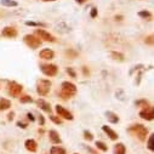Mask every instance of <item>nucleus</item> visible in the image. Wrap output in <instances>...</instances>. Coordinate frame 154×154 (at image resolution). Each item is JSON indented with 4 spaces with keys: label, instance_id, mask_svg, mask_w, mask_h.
I'll use <instances>...</instances> for the list:
<instances>
[{
    "label": "nucleus",
    "instance_id": "f257e3e1",
    "mask_svg": "<svg viewBox=\"0 0 154 154\" xmlns=\"http://www.w3.org/2000/svg\"><path fill=\"white\" fill-rule=\"evenodd\" d=\"M75 92H76V88H75L74 84L68 83V82H66V83L62 84V96H63L64 98L73 96Z\"/></svg>",
    "mask_w": 154,
    "mask_h": 154
},
{
    "label": "nucleus",
    "instance_id": "f03ea898",
    "mask_svg": "<svg viewBox=\"0 0 154 154\" xmlns=\"http://www.w3.org/2000/svg\"><path fill=\"white\" fill-rule=\"evenodd\" d=\"M51 88V83L49 80H39L38 82V94H40L42 96H45L49 94Z\"/></svg>",
    "mask_w": 154,
    "mask_h": 154
},
{
    "label": "nucleus",
    "instance_id": "7ed1b4c3",
    "mask_svg": "<svg viewBox=\"0 0 154 154\" xmlns=\"http://www.w3.org/2000/svg\"><path fill=\"white\" fill-rule=\"evenodd\" d=\"M24 42L28 46H30L32 49H36V48H39L42 42L40 39H38V38H35L34 35H26L24 36Z\"/></svg>",
    "mask_w": 154,
    "mask_h": 154
},
{
    "label": "nucleus",
    "instance_id": "20e7f679",
    "mask_svg": "<svg viewBox=\"0 0 154 154\" xmlns=\"http://www.w3.org/2000/svg\"><path fill=\"white\" fill-rule=\"evenodd\" d=\"M130 130H131V131H135L136 135L140 137V140H144L146 136H147V129H146L144 126H142V125H135V126L131 128Z\"/></svg>",
    "mask_w": 154,
    "mask_h": 154
},
{
    "label": "nucleus",
    "instance_id": "39448f33",
    "mask_svg": "<svg viewBox=\"0 0 154 154\" xmlns=\"http://www.w3.org/2000/svg\"><path fill=\"white\" fill-rule=\"evenodd\" d=\"M42 70L44 74H46L49 76H54L57 73V67L54 64H44V66H42Z\"/></svg>",
    "mask_w": 154,
    "mask_h": 154
},
{
    "label": "nucleus",
    "instance_id": "423d86ee",
    "mask_svg": "<svg viewBox=\"0 0 154 154\" xmlns=\"http://www.w3.org/2000/svg\"><path fill=\"white\" fill-rule=\"evenodd\" d=\"M35 34L39 35L40 39H44V40H46V42H55V38H54L50 33H48V32H45V30H43V29H36Z\"/></svg>",
    "mask_w": 154,
    "mask_h": 154
},
{
    "label": "nucleus",
    "instance_id": "0eeeda50",
    "mask_svg": "<svg viewBox=\"0 0 154 154\" xmlns=\"http://www.w3.org/2000/svg\"><path fill=\"white\" fill-rule=\"evenodd\" d=\"M56 112L60 114V117H63L64 119H69V120L73 119V115H72L67 109H64V108L61 107V106H56Z\"/></svg>",
    "mask_w": 154,
    "mask_h": 154
},
{
    "label": "nucleus",
    "instance_id": "6e6552de",
    "mask_svg": "<svg viewBox=\"0 0 154 154\" xmlns=\"http://www.w3.org/2000/svg\"><path fill=\"white\" fill-rule=\"evenodd\" d=\"M21 91H22V86H21V85H18L17 83H11V85H10V94H11L14 97L20 96Z\"/></svg>",
    "mask_w": 154,
    "mask_h": 154
},
{
    "label": "nucleus",
    "instance_id": "1a4fd4ad",
    "mask_svg": "<svg viewBox=\"0 0 154 154\" xmlns=\"http://www.w3.org/2000/svg\"><path fill=\"white\" fill-rule=\"evenodd\" d=\"M40 57L43 60H51L54 58V51L50 49H44L40 51Z\"/></svg>",
    "mask_w": 154,
    "mask_h": 154
},
{
    "label": "nucleus",
    "instance_id": "9d476101",
    "mask_svg": "<svg viewBox=\"0 0 154 154\" xmlns=\"http://www.w3.org/2000/svg\"><path fill=\"white\" fill-rule=\"evenodd\" d=\"M3 35L4 36H8V38H15L17 35V32H16V29H14L11 27H6L3 30Z\"/></svg>",
    "mask_w": 154,
    "mask_h": 154
},
{
    "label": "nucleus",
    "instance_id": "9b49d317",
    "mask_svg": "<svg viewBox=\"0 0 154 154\" xmlns=\"http://www.w3.org/2000/svg\"><path fill=\"white\" fill-rule=\"evenodd\" d=\"M140 115L143 118V119H147V120H152L153 118H154V110L153 109H149L148 112L147 110H144V112H141L140 113Z\"/></svg>",
    "mask_w": 154,
    "mask_h": 154
},
{
    "label": "nucleus",
    "instance_id": "f8f14e48",
    "mask_svg": "<svg viewBox=\"0 0 154 154\" xmlns=\"http://www.w3.org/2000/svg\"><path fill=\"white\" fill-rule=\"evenodd\" d=\"M26 148L30 152H35L36 150V143L34 140H27L26 141Z\"/></svg>",
    "mask_w": 154,
    "mask_h": 154
},
{
    "label": "nucleus",
    "instance_id": "ddd939ff",
    "mask_svg": "<svg viewBox=\"0 0 154 154\" xmlns=\"http://www.w3.org/2000/svg\"><path fill=\"white\" fill-rule=\"evenodd\" d=\"M10 107H11V102L9 100H6V98L0 100V110H5V109H8Z\"/></svg>",
    "mask_w": 154,
    "mask_h": 154
},
{
    "label": "nucleus",
    "instance_id": "4468645a",
    "mask_svg": "<svg viewBox=\"0 0 154 154\" xmlns=\"http://www.w3.org/2000/svg\"><path fill=\"white\" fill-rule=\"evenodd\" d=\"M102 129H103V131H104V132H107V134H108V136H109L112 140H117V138H118V135L115 134L110 128H108V126H103Z\"/></svg>",
    "mask_w": 154,
    "mask_h": 154
},
{
    "label": "nucleus",
    "instance_id": "2eb2a0df",
    "mask_svg": "<svg viewBox=\"0 0 154 154\" xmlns=\"http://www.w3.org/2000/svg\"><path fill=\"white\" fill-rule=\"evenodd\" d=\"M50 140L54 142V143H60L61 142V138H60V136H58V134L56 132V131H50Z\"/></svg>",
    "mask_w": 154,
    "mask_h": 154
},
{
    "label": "nucleus",
    "instance_id": "dca6fc26",
    "mask_svg": "<svg viewBox=\"0 0 154 154\" xmlns=\"http://www.w3.org/2000/svg\"><path fill=\"white\" fill-rule=\"evenodd\" d=\"M38 104H39V106H40V108H42V109H44L45 112H50V110H51L50 104H49V103H46L44 100H39V101H38Z\"/></svg>",
    "mask_w": 154,
    "mask_h": 154
},
{
    "label": "nucleus",
    "instance_id": "f3484780",
    "mask_svg": "<svg viewBox=\"0 0 154 154\" xmlns=\"http://www.w3.org/2000/svg\"><path fill=\"white\" fill-rule=\"evenodd\" d=\"M114 154H125V147L123 143H119L114 148Z\"/></svg>",
    "mask_w": 154,
    "mask_h": 154
},
{
    "label": "nucleus",
    "instance_id": "a211bd4d",
    "mask_svg": "<svg viewBox=\"0 0 154 154\" xmlns=\"http://www.w3.org/2000/svg\"><path fill=\"white\" fill-rule=\"evenodd\" d=\"M107 118H108V120L110 123H118L119 122V118L114 113H112V112H107Z\"/></svg>",
    "mask_w": 154,
    "mask_h": 154
},
{
    "label": "nucleus",
    "instance_id": "6ab92c4d",
    "mask_svg": "<svg viewBox=\"0 0 154 154\" xmlns=\"http://www.w3.org/2000/svg\"><path fill=\"white\" fill-rule=\"evenodd\" d=\"M51 154H66V150L61 147H54L51 149Z\"/></svg>",
    "mask_w": 154,
    "mask_h": 154
},
{
    "label": "nucleus",
    "instance_id": "aec40b11",
    "mask_svg": "<svg viewBox=\"0 0 154 154\" xmlns=\"http://www.w3.org/2000/svg\"><path fill=\"white\" fill-rule=\"evenodd\" d=\"M2 5H4V6H17V3L12 2V0H2Z\"/></svg>",
    "mask_w": 154,
    "mask_h": 154
},
{
    "label": "nucleus",
    "instance_id": "412c9836",
    "mask_svg": "<svg viewBox=\"0 0 154 154\" xmlns=\"http://www.w3.org/2000/svg\"><path fill=\"white\" fill-rule=\"evenodd\" d=\"M96 147H97V148H100V149H101V150H103V152H106V150L108 149V148H107V146H106L103 142H100V141H97V142H96Z\"/></svg>",
    "mask_w": 154,
    "mask_h": 154
},
{
    "label": "nucleus",
    "instance_id": "4be33fe9",
    "mask_svg": "<svg viewBox=\"0 0 154 154\" xmlns=\"http://www.w3.org/2000/svg\"><path fill=\"white\" fill-rule=\"evenodd\" d=\"M153 140H154V136L150 135V136H149V140H148V148H149L150 150L154 149V147H153Z\"/></svg>",
    "mask_w": 154,
    "mask_h": 154
},
{
    "label": "nucleus",
    "instance_id": "5701e85b",
    "mask_svg": "<svg viewBox=\"0 0 154 154\" xmlns=\"http://www.w3.org/2000/svg\"><path fill=\"white\" fill-rule=\"evenodd\" d=\"M138 15H140L141 17H144V18H148V17H150V14H149L148 11H141Z\"/></svg>",
    "mask_w": 154,
    "mask_h": 154
},
{
    "label": "nucleus",
    "instance_id": "b1692460",
    "mask_svg": "<svg viewBox=\"0 0 154 154\" xmlns=\"http://www.w3.org/2000/svg\"><path fill=\"white\" fill-rule=\"evenodd\" d=\"M21 102H22V103H27V102H32V98H30L29 96H23V97H21Z\"/></svg>",
    "mask_w": 154,
    "mask_h": 154
},
{
    "label": "nucleus",
    "instance_id": "393cba45",
    "mask_svg": "<svg viewBox=\"0 0 154 154\" xmlns=\"http://www.w3.org/2000/svg\"><path fill=\"white\" fill-rule=\"evenodd\" d=\"M50 118H51V120H52V122H55L56 124H62V120H61L60 118L55 117V115H52V117H50Z\"/></svg>",
    "mask_w": 154,
    "mask_h": 154
},
{
    "label": "nucleus",
    "instance_id": "a878e982",
    "mask_svg": "<svg viewBox=\"0 0 154 154\" xmlns=\"http://www.w3.org/2000/svg\"><path fill=\"white\" fill-rule=\"evenodd\" d=\"M84 135H85V138H86V140H89V141H91V140H92V135H91L90 132L85 131V132H84Z\"/></svg>",
    "mask_w": 154,
    "mask_h": 154
},
{
    "label": "nucleus",
    "instance_id": "bb28decb",
    "mask_svg": "<svg viewBox=\"0 0 154 154\" xmlns=\"http://www.w3.org/2000/svg\"><path fill=\"white\" fill-rule=\"evenodd\" d=\"M67 72H68V73H69V74H70V75L73 76V78H75V73H74V70H73V69L68 68V69H67Z\"/></svg>",
    "mask_w": 154,
    "mask_h": 154
},
{
    "label": "nucleus",
    "instance_id": "cd10ccee",
    "mask_svg": "<svg viewBox=\"0 0 154 154\" xmlns=\"http://www.w3.org/2000/svg\"><path fill=\"white\" fill-rule=\"evenodd\" d=\"M96 15H97V10H96V9H92V11H91V16L95 17Z\"/></svg>",
    "mask_w": 154,
    "mask_h": 154
},
{
    "label": "nucleus",
    "instance_id": "c85d7f7f",
    "mask_svg": "<svg viewBox=\"0 0 154 154\" xmlns=\"http://www.w3.org/2000/svg\"><path fill=\"white\" fill-rule=\"evenodd\" d=\"M85 2H86V0H76V3H79V4H83Z\"/></svg>",
    "mask_w": 154,
    "mask_h": 154
},
{
    "label": "nucleus",
    "instance_id": "c756f323",
    "mask_svg": "<svg viewBox=\"0 0 154 154\" xmlns=\"http://www.w3.org/2000/svg\"><path fill=\"white\" fill-rule=\"evenodd\" d=\"M28 118H29V119H30L32 122L34 120V118H33V115H32V114H28Z\"/></svg>",
    "mask_w": 154,
    "mask_h": 154
},
{
    "label": "nucleus",
    "instance_id": "7c9ffc66",
    "mask_svg": "<svg viewBox=\"0 0 154 154\" xmlns=\"http://www.w3.org/2000/svg\"><path fill=\"white\" fill-rule=\"evenodd\" d=\"M152 39H153V38H152V36H149V38H148V43H150V44H152V43H153V40H152Z\"/></svg>",
    "mask_w": 154,
    "mask_h": 154
},
{
    "label": "nucleus",
    "instance_id": "2f4dec72",
    "mask_svg": "<svg viewBox=\"0 0 154 154\" xmlns=\"http://www.w3.org/2000/svg\"><path fill=\"white\" fill-rule=\"evenodd\" d=\"M44 2H54V0H44Z\"/></svg>",
    "mask_w": 154,
    "mask_h": 154
}]
</instances>
